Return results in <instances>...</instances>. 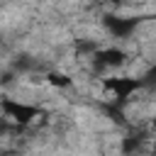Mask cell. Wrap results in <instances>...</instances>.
Masks as SVG:
<instances>
[{"mask_svg": "<svg viewBox=\"0 0 156 156\" xmlns=\"http://www.w3.org/2000/svg\"><path fill=\"white\" fill-rule=\"evenodd\" d=\"M0 112L7 117V119H12V122H17V124H29L37 115H39V110L37 107H32V105H24V102H17V100H12V98H2L0 100Z\"/></svg>", "mask_w": 156, "mask_h": 156, "instance_id": "1", "label": "cell"}, {"mask_svg": "<svg viewBox=\"0 0 156 156\" xmlns=\"http://www.w3.org/2000/svg\"><path fill=\"white\" fill-rule=\"evenodd\" d=\"M105 88H107L117 100H129L132 93H136V90L141 88V80H139V78H132V76L105 78Z\"/></svg>", "mask_w": 156, "mask_h": 156, "instance_id": "2", "label": "cell"}, {"mask_svg": "<svg viewBox=\"0 0 156 156\" xmlns=\"http://www.w3.org/2000/svg\"><path fill=\"white\" fill-rule=\"evenodd\" d=\"M105 27L110 29L112 37L127 39V37H132V32L136 29V20H134V17H112V15H107V17H105Z\"/></svg>", "mask_w": 156, "mask_h": 156, "instance_id": "3", "label": "cell"}, {"mask_svg": "<svg viewBox=\"0 0 156 156\" xmlns=\"http://www.w3.org/2000/svg\"><path fill=\"white\" fill-rule=\"evenodd\" d=\"M93 58H95V66H100V68H117L127 61V54H124V49L107 46V49H98V54Z\"/></svg>", "mask_w": 156, "mask_h": 156, "instance_id": "4", "label": "cell"}, {"mask_svg": "<svg viewBox=\"0 0 156 156\" xmlns=\"http://www.w3.org/2000/svg\"><path fill=\"white\" fill-rule=\"evenodd\" d=\"M141 144H144V136L129 134V136L122 139V154H124V156H132V154H136V151L141 149Z\"/></svg>", "mask_w": 156, "mask_h": 156, "instance_id": "5", "label": "cell"}, {"mask_svg": "<svg viewBox=\"0 0 156 156\" xmlns=\"http://www.w3.org/2000/svg\"><path fill=\"white\" fill-rule=\"evenodd\" d=\"M46 83L54 85V88H71V85H73V78H68L66 73L51 71V73H46Z\"/></svg>", "mask_w": 156, "mask_h": 156, "instance_id": "6", "label": "cell"}, {"mask_svg": "<svg viewBox=\"0 0 156 156\" xmlns=\"http://www.w3.org/2000/svg\"><path fill=\"white\" fill-rule=\"evenodd\" d=\"M151 154L156 156V139H154V144H151Z\"/></svg>", "mask_w": 156, "mask_h": 156, "instance_id": "7", "label": "cell"}, {"mask_svg": "<svg viewBox=\"0 0 156 156\" xmlns=\"http://www.w3.org/2000/svg\"><path fill=\"white\" fill-rule=\"evenodd\" d=\"M151 129H154V132H156V117H154V119H151Z\"/></svg>", "mask_w": 156, "mask_h": 156, "instance_id": "8", "label": "cell"}, {"mask_svg": "<svg viewBox=\"0 0 156 156\" xmlns=\"http://www.w3.org/2000/svg\"><path fill=\"white\" fill-rule=\"evenodd\" d=\"M102 2H112V5H117V2H122V0H102Z\"/></svg>", "mask_w": 156, "mask_h": 156, "instance_id": "9", "label": "cell"}]
</instances>
